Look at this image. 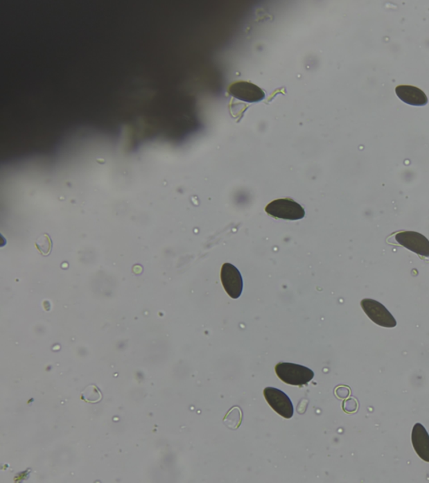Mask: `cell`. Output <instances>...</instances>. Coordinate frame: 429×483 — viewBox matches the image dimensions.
I'll return each instance as SVG.
<instances>
[{
  "label": "cell",
  "mask_w": 429,
  "mask_h": 483,
  "mask_svg": "<svg viewBox=\"0 0 429 483\" xmlns=\"http://www.w3.org/2000/svg\"><path fill=\"white\" fill-rule=\"evenodd\" d=\"M275 372L283 383L294 386L306 385L315 377L313 371L306 367L290 362H279Z\"/></svg>",
  "instance_id": "6da1fadb"
},
{
  "label": "cell",
  "mask_w": 429,
  "mask_h": 483,
  "mask_svg": "<svg viewBox=\"0 0 429 483\" xmlns=\"http://www.w3.org/2000/svg\"><path fill=\"white\" fill-rule=\"evenodd\" d=\"M265 211L271 217L291 221L299 220L306 216L303 207L290 198L275 200L266 207Z\"/></svg>",
  "instance_id": "7a4b0ae2"
},
{
  "label": "cell",
  "mask_w": 429,
  "mask_h": 483,
  "mask_svg": "<svg viewBox=\"0 0 429 483\" xmlns=\"http://www.w3.org/2000/svg\"><path fill=\"white\" fill-rule=\"evenodd\" d=\"M365 313L376 325L392 328L396 326L394 315L380 302L371 299H364L360 302Z\"/></svg>",
  "instance_id": "3957f363"
},
{
  "label": "cell",
  "mask_w": 429,
  "mask_h": 483,
  "mask_svg": "<svg viewBox=\"0 0 429 483\" xmlns=\"http://www.w3.org/2000/svg\"><path fill=\"white\" fill-rule=\"evenodd\" d=\"M268 405L275 412L286 419H291L294 415V406H292L290 397L283 391L276 388L268 387L263 391Z\"/></svg>",
  "instance_id": "277c9868"
},
{
  "label": "cell",
  "mask_w": 429,
  "mask_h": 483,
  "mask_svg": "<svg viewBox=\"0 0 429 483\" xmlns=\"http://www.w3.org/2000/svg\"><path fill=\"white\" fill-rule=\"evenodd\" d=\"M396 241L412 252L423 257H429V240L424 235L417 231H406L396 234Z\"/></svg>",
  "instance_id": "5b68a950"
},
{
  "label": "cell",
  "mask_w": 429,
  "mask_h": 483,
  "mask_svg": "<svg viewBox=\"0 0 429 483\" xmlns=\"http://www.w3.org/2000/svg\"><path fill=\"white\" fill-rule=\"evenodd\" d=\"M228 94L231 97L247 103H258L265 98V93L259 86L244 81L231 83L228 87Z\"/></svg>",
  "instance_id": "8992f818"
},
{
  "label": "cell",
  "mask_w": 429,
  "mask_h": 483,
  "mask_svg": "<svg viewBox=\"0 0 429 483\" xmlns=\"http://www.w3.org/2000/svg\"><path fill=\"white\" fill-rule=\"evenodd\" d=\"M224 289L232 299H238L242 295L243 281L239 270L231 263H224L220 272Z\"/></svg>",
  "instance_id": "52a82bcc"
},
{
  "label": "cell",
  "mask_w": 429,
  "mask_h": 483,
  "mask_svg": "<svg viewBox=\"0 0 429 483\" xmlns=\"http://www.w3.org/2000/svg\"><path fill=\"white\" fill-rule=\"evenodd\" d=\"M396 94L405 103L412 106H425L428 103V98L424 91L419 87L408 85H401L396 87Z\"/></svg>",
  "instance_id": "ba28073f"
},
{
  "label": "cell",
  "mask_w": 429,
  "mask_h": 483,
  "mask_svg": "<svg viewBox=\"0 0 429 483\" xmlns=\"http://www.w3.org/2000/svg\"><path fill=\"white\" fill-rule=\"evenodd\" d=\"M412 446L417 454L423 461L429 462V434L421 424H416L412 433Z\"/></svg>",
  "instance_id": "9c48e42d"
}]
</instances>
